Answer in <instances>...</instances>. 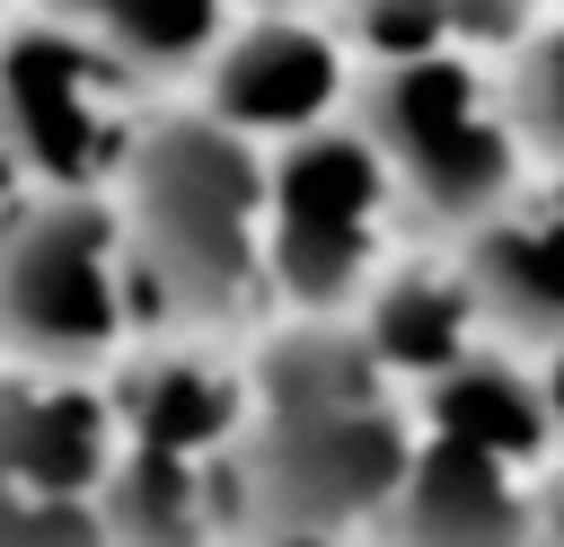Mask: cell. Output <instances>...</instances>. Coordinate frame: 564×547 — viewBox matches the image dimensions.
Wrapping results in <instances>:
<instances>
[{"instance_id":"cell-21","label":"cell","mask_w":564,"mask_h":547,"mask_svg":"<svg viewBox=\"0 0 564 547\" xmlns=\"http://www.w3.org/2000/svg\"><path fill=\"white\" fill-rule=\"evenodd\" d=\"M0 344H9V326H0Z\"/></svg>"},{"instance_id":"cell-18","label":"cell","mask_w":564,"mask_h":547,"mask_svg":"<svg viewBox=\"0 0 564 547\" xmlns=\"http://www.w3.org/2000/svg\"><path fill=\"white\" fill-rule=\"evenodd\" d=\"M546 0H449V44L458 53H520L538 35Z\"/></svg>"},{"instance_id":"cell-3","label":"cell","mask_w":564,"mask_h":547,"mask_svg":"<svg viewBox=\"0 0 564 547\" xmlns=\"http://www.w3.org/2000/svg\"><path fill=\"white\" fill-rule=\"evenodd\" d=\"M361 132L397 168L405 203L449 229H476L485 212H502L520 194L529 132L511 115V88H494L476 71V53H458V44L414 53V62H379L361 79Z\"/></svg>"},{"instance_id":"cell-6","label":"cell","mask_w":564,"mask_h":547,"mask_svg":"<svg viewBox=\"0 0 564 547\" xmlns=\"http://www.w3.org/2000/svg\"><path fill=\"white\" fill-rule=\"evenodd\" d=\"M132 229L97 194H35L0 229V326L35 362H97L123 326Z\"/></svg>"},{"instance_id":"cell-14","label":"cell","mask_w":564,"mask_h":547,"mask_svg":"<svg viewBox=\"0 0 564 547\" xmlns=\"http://www.w3.org/2000/svg\"><path fill=\"white\" fill-rule=\"evenodd\" d=\"M106 503V538L115 547H194L203 538V485H194V459H176V450H123L115 468H106V485H97Z\"/></svg>"},{"instance_id":"cell-11","label":"cell","mask_w":564,"mask_h":547,"mask_svg":"<svg viewBox=\"0 0 564 547\" xmlns=\"http://www.w3.org/2000/svg\"><path fill=\"white\" fill-rule=\"evenodd\" d=\"M476 282L467 265H397L370 282V309H361V344L379 353V371H405V379H441L458 353H476Z\"/></svg>"},{"instance_id":"cell-10","label":"cell","mask_w":564,"mask_h":547,"mask_svg":"<svg viewBox=\"0 0 564 547\" xmlns=\"http://www.w3.org/2000/svg\"><path fill=\"white\" fill-rule=\"evenodd\" d=\"M115 406L70 379H0V476L26 494H97L115 468Z\"/></svg>"},{"instance_id":"cell-20","label":"cell","mask_w":564,"mask_h":547,"mask_svg":"<svg viewBox=\"0 0 564 547\" xmlns=\"http://www.w3.org/2000/svg\"><path fill=\"white\" fill-rule=\"evenodd\" d=\"M538 547H564V476H555L546 503H538Z\"/></svg>"},{"instance_id":"cell-8","label":"cell","mask_w":564,"mask_h":547,"mask_svg":"<svg viewBox=\"0 0 564 547\" xmlns=\"http://www.w3.org/2000/svg\"><path fill=\"white\" fill-rule=\"evenodd\" d=\"M379 529H388V547H538V512L520 494V468L476 441H449V432L414 441Z\"/></svg>"},{"instance_id":"cell-17","label":"cell","mask_w":564,"mask_h":547,"mask_svg":"<svg viewBox=\"0 0 564 547\" xmlns=\"http://www.w3.org/2000/svg\"><path fill=\"white\" fill-rule=\"evenodd\" d=\"M344 35L370 62H414L449 44V0H344Z\"/></svg>"},{"instance_id":"cell-16","label":"cell","mask_w":564,"mask_h":547,"mask_svg":"<svg viewBox=\"0 0 564 547\" xmlns=\"http://www.w3.org/2000/svg\"><path fill=\"white\" fill-rule=\"evenodd\" d=\"M511 115H520L529 150L564 159V18L520 44V62H511Z\"/></svg>"},{"instance_id":"cell-15","label":"cell","mask_w":564,"mask_h":547,"mask_svg":"<svg viewBox=\"0 0 564 547\" xmlns=\"http://www.w3.org/2000/svg\"><path fill=\"white\" fill-rule=\"evenodd\" d=\"M0 547H115L88 494H26L0 476Z\"/></svg>"},{"instance_id":"cell-2","label":"cell","mask_w":564,"mask_h":547,"mask_svg":"<svg viewBox=\"0 0 564 547\" xmlns=\"http://www.w3.org/2000/svg\"><path fill=\"white\" fill-rule=\"evenodd\" d=\"M264 194H273V168L212 106L203 115H150L132 159H123L132 265L194 318L247 309L273 282L264 274Z\"/></svg>"},{"instance_id":"cell-1","label":"cell","mask_w":564,"mask_h":547,"mask_svg":"<svg viewBox=\"0 0 564 547\" xmlns=\"http://www.w3.org/2000/svg\"><path fill=\"white\" fill-rule=\"evenodd\" d=\"M414 441L388 406V371L344 326H300L256 371V432H247V503L282 538H317L344 521H379Z\"/></svg>"},{"instance_id":"cell-22","label":"cell","mask_w":564,"mask_h":547,"mask_svg":"<svg viewBox=\"0 0 564 547\" xmlns=\"http://www.w3.org/2000/svg\"><path fill=\"white\" fill-rule=\"evenodd\" d=\"M555 9H564V0H555Z\"/></svg>"},{"instance_id":"cell-9","label":"cell","mask_w":564,"mask_h":547,"mask_svg":"<svg viewBox=\"0 0 564 547\" xmlns=\"http://www.w3.org/2000/svg\"><path fill=\"white\" fill-rule=\"evenodd\" d=\"M458 265L485 300V326H502L511 344L564 335V194H511L467 229Z\"/></svg>"},{"instance_id":"cell-13","label":"cell","mask_w":564,"mask_h":547,"mask_svg":"<svg viewBox=\"0 0 564 547\" xmlns=\"http://www.w3.org/2000/svg\"><path fill=\"white\" fill-rule=\"evenodd\" d=\"M238 423H247V397L212 362H150L123 397V432L141 450H176V459H203V450L238 441Z\"/></svg>"},{"instance_id":"cell-12","label":"cell","mask_w":564,"mask_h":547,"mask_svg":"<svg viewBox=\"0 0 564 547\" xmlns=\"http://www.w3.org/2000/svg\"><path fill=\"white\" fill-rule=\"evenodd\" d=\"M423 423L449 432V441H476V450H494L511 468H529L555 441L546 379H529L511 353H458L441 379H423Z\"/></svg>"},{"instance_id":"cell-7","label":"cell","mask_w":564,"mask_h":547,"mask_svg":"<svg viewBox=\"0 0 564 547\" xmlns=\"http://www.w3.org/2000/svg\"><path fill=\"white\" fill-rule=\"evenodd\" d=\"M344 97V35L317 18H238L220 35V53L203 62V106L247 132V141H291L308 124H326Z\"/></svg>"},{"instance_id":"cell-19","label":"cell","mask_w":564,"mask_h":547,"mask_svg":"<svg viewBox=\"0 0 564 547\" xmlns=\"http://www.w3.org/2000/svg\"><path fill=\"white\" fill-rule=\"evenodd\" d=\"M538 379H546V415H555V441H564V335L546 344V371Z\"/></svg>"},{"instance_id":"cell-5","label":"cell","mask_w":564,"mask_h":547,"mask_svg":"<svg viewBox=\"0 0 564 547\" xmlns=\"http://www.w3.org/2000/svg\"><path fill=\"white\" fill-rule=\"evenodd\" d=\"M132 88H141V71L97 26H79V18L18 26L0 44V141L53 194H97L106 176H123L141 124H150V115H132Z\"/></svg>"},{"instance_id":"cell-4","label":"cell","mask_w":564,"mask_h":547,"mask_svg":"<svg viewBox=\"0 0 564 547\" xmlns=\"http://www.w3.org/2000/svg\"><path fill=\"white\" fill-rule=\"evenodd\" d=\"M397 168L379 159V141L361 124H308L282 141L273 159V194H264V274L282 300L344 309L352 291L379 282V238H388V203H397Z\"/></svg>"}]
</instances>
